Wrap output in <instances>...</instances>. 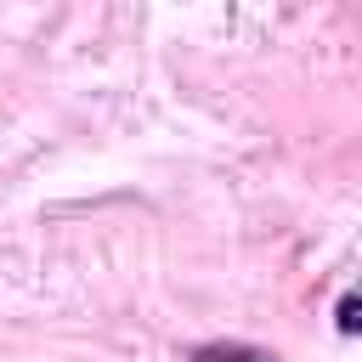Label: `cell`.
Masks as SVG:
<instances>
[{
  "mask_svg": "<svg viewBox=\"0 0 362 362\" xmlns=\"http://www.w3.org/2000/svg\"><path fill=\"white\" fill-rule=\"evenodd\" d=\"M192 362H272V351H260V345H198Z\"/></svg>",
  "mask_w": 362,
  "mask_h": 362,
  "instance_id": "6da1fadb",
  "label": "cell"
},
{
  "mask_svg": "<svg viewBox=\"0 0 362 362\" xmlns=\"http://www.w3.org/2000/svg\"><path fill=\"white\" fill-rule=\"evenodd\" d=\"M339 334H356V294L339 300Z\"/></svg>",
  "mask_w": 362,
  "mask_h": 362,
  "instance_id": "7a4b0ae2",
  "label": "cell"
}]
</instances>
